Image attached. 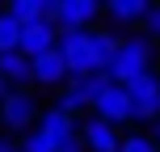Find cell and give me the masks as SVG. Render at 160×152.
Masks as SVG:
<instances>
[{
  "label": "cell",
  "mask_w": 160,
  "mask_h": 152,
  "mask_svg": "<svg viewBox=\"0 0 160 152\" xmlns=\"http://www.w3.org/2000/svg\"><path fill=\"white\" fill-rule=\"evenodd\" d=\"M34 131H42V135L51 139V144H68V139H76V118H68L63 110H55V106H42L38 123H34Z\"/></svg>",
  "instance_id": "cell-11"
},
{
  "label": "cell",
  "mask_w": 160,
  "mask_h": 152,
  "mask_svg": "<svg viewBox=\"0 0 160 152\" xmlns=\"http://www.w3.org/2000/svg\"><path fill=\"white\" fill-rule=\"evenodd\" d=\"M42 114V102L34 89H8L4 102H0V131L4 135H25V131H34V123H38Z\"/></svg>",
  "instance_id": "cell-2"
},
{
  "label": "cell",
  "mask_w": 160,
  "mask_h": 152,
  "mask_svg": "<svg viewBox=\"0 0 160 152\" xmlns=\"http://www.w3.org/2000/svg\"><path fill=\"white\" fill-rule=\"evenodd\" d=\"M131 106H135V127H148L152 118H160V72H143L127 85Z\"/></svg>",
  "instance_id": "cell-5"
},
{
  "label": "cell",
  "mask_w": 160,
  "mask_h": 152,
  "mask_svg": "<svg viewBox=\"0 0 160 152\" xmlns=\"http://www.w3.org/2000/svg\"><path fill=\"white\" fill-rule=\"evenodd\" d=\"M0 80L8 89H30V59L21 51H4L0 55Z\"/></svg>",
  "instance_id": "cell-12"
},
{
  "label": "cell",
  "mask_w": 160,
  "mask_h": 152,
  "mask_svg": "<svg viewBox=\"0 0 160 152\" xmlns=\"http://www.w3.org/2000/svg\"><path fill=\"white\" fill-rule=\"evenodd\" d=\"M55 152H84V148H80V139H68V144H59Z\"/></svg>",
  "instance_id": "cell-22"
},
{
  "label": "cell",
  "mask_w": 160,
  "mask_h": 152,
  "mask_svg": "<svg viewBox=\"0 0 160 152\" xmlns=\"http://www.w3.org/2000/svg\"><path fill=\"white\" fill-rule=\"evenodd\" d=\"M88 114H97V118H105L110 127H118V131H127V127H135V106H131V93H127V85H105V93L93 102V110Z\"/></svg>",
  "instance_id": "cell-3"
},
{
  "label": "cell",
  "mask_w": 160,
  "mask_h": 152,
  "mask_svg": "<svg viewBox=\"0 0 160 152\" xmlns=\"http://www.w3.org/2000/svg\"><path fill=\"white\" fill-rule=\"evenodd\" d=\"M143 131H148V135H152V139H156V144H160V118H152V123H148V127H143Z\"/></svg>",
  "instance_id": "cell-21"
},
{
  "label": "cell",
  "mask_w": 160,
  "mask_h": 152,
  "mask_svg": "<svg viewBox=\"0 0 160 152\" xmlns=\"http://www.w3.org/2000/svg\"><path fill=\"white\" fill-rule=\"evenodd\" d=\"M17 152H55V144L42 131H25V135H17Z\"/></svg>",
  "instance_id": "cell-17"
},
{
  "label": "cell",
  "mask_w": 160,
  "mask_h": 152,
  "mask_svg": "<svg viewBox=\"0 0 160 152\" xmlns=\"http://www.w3.org/2000/svg\"><path fill=\"white\" fill-rule=\"evenodd\" d=\"M97 21H101V4L97 0H59V13H55V30L59 34L97 30Z\"/></svg>",
  "instance_id": "cell-7"
},
{
  "label": "cell",
  "mask_w": 160,
  "mask_h": 152,
  "mask_svg": "<svg viewBox=\"0 0 160 152\" xmlns=\"http://www.w3.org/2000/svg\"><path fill=\"white\" fill-rule=\"evenodd\" d=\"M88 47H93V68L105 76V68H110V55H114V47H118V34L114 30H88Z\"/></svg>",
  "instance_id": "cell-13"
},
{
  "label": "cell",
  "mask_w": 160,
  "mask_h": 152,
  "mask_svg": "<svg viewBox=\"0 0 160 152\" xmlns=\"http://www.w3.org/2000/svg\"><path fill=\"white\" fill-rule=\"evenodd\" d=\"M118 152H160V144L148 135L143 127H127L122 139H118Z\"/></svg>",
  "instance_id": "cell-15"
},
{
  "label": "cell",
  "mask_w": 160,
  "mask_h": 152,
  "mask_svg": "<svg viewBox=\"0 0 160 152\" xmlns=\"http://www.w3.org/2000/svg\"><path fill=\"white\" fill-rule=\"evenodd\" d=\"M55 42H59V30L51 21H30V25H21V38H17V51H21L25 59H38V55H47V51H55Z\"/></svg>",
  "instance_id": "cell-10"
},
{
  "label": "cell",
  "mask_w": 160,
  "mask_h": 152,
  "mask_svg": "<svg viewBox=\"0 0 160 152\" xmlns=\"http://www.w3.org/2000/svg\"><path fill=\"white\" fill-rule=\"evenodd\" d=\"M68 80H72V76H68L59 51H47V55L30 59V89H47V93H55V89H63Z\"/></svg>",
  "instance_id": "cell-8"
},
{
  "label": "cell",
  "mask_w": 160,
  "mask_h": 152,
  "mask_svg": "<svg viewBox=\"0 0 160 152\" xmlns=\"http://www.w3.org/2000/svg\"><path fill=\"white\" fill-rule=\"evenodd\" d=\"M143 13H148V0H110V4H101V21H110L105 30H127L135 34L139 25H143Z\"/></svg>",
  "instance_id": "cell-9"
},
{
  "label": "cell",
  "mask_w": 160,
  "mask_h": 152,
  "mask_svg": "<svg viewBox=\"0 0 160 152\" xmlns=\"http://www.w3.org/2000/svg\"><path fill=\"white\" fill-rule=\"evenodd\" d=\"M4 93H8V85H4V80H0V102H4Z\"/></svg>",
  "instance_id": "cell-23"
},
{
  "label": "cell",
  "mask_w": 160,
  "mask_h": 152,
  "mask_svg": "<svg viewBox=\"0 0 160 152\" xmlns=\"http://www.w3.org/2000/svg\"><path fill=\"white\" fill-rule=\"evenodd\" d=\"M0 13L13 17L17 25H30V21H38V17H42V0H8Z\"/></svg>",
  "instance_id": "cell-16"
},
{
  "label": "cell",
  "mask_w": 160,
  "mask_h": 152,
  "mask_svg": "<svg viewBox=\"0 0 160 152\" xmlns=\"http://www.w3.org/2000/svg\"><path fill=\"white\" fill-rule=\"evenodd\" d=\"M55 51H59V59H63V68H68L72 80H76V76H97V68H93V47H88V30L59 34Z\"/></svg>",
  "instance_id": "cell-4"
},
{
  "label": "cell",
  "mask_w": 160,
  "mask_h": 152,
  "mask_svg": "<svg viewBox=\"0 0 160 152\" xmlns=\"http://www.w3.org/2000/svg\"><path fill=\"white\" fill-rule=\"evenodd\" d=\"M0 152H17V139L4 135V131H0Z\"/></svg>",
  "instance_id": "cell-20"
},
{
  "label": "cell",
  "mask_w": 160,
  "mask_h": 152,
  "mask_svg": "<svg viewBox=\"0 0 160 152\" xmlns=\"http://www.w3.org/2000/svg\"><path fill=\"white\" fill-rule=\"evenodd\" d=\"M139 34H143L148 42H156V47H160V4H148V13H143V25H139Z\"/></svg>",
  "instance_id": "cell-19"
},
{
  "label": "cell",
  "mask_w": 160,
  "mask_h": 152,
  "mask_svg": "<svg viewBox=\"0 0 160 152\" xmlns=\"http://www.w3.org/2000/svg\"><path fill=\"white\" fill-rule=\"evenodd\" d=\"M17 38H21V25L0 13V55H4V51H17Z\"/></svg>",
  "instance_id": "cell-18"
},
{
  "label": "cell",
  "mask_w": 160,
  "mask_h": 152,
  "mask_svg": "<svg viewBox=\"0 0 160 152\" xmlns=\"http://www.w3.org/2000/svg\"><path fill=\"white\" fill-rule=\"evenodd\" d=\"M105 85H110V76H101V72H97V76H76V80H68V89L84 102V110H93V102L105 93Z\"/></svg>",
  "instance_id": "cell-14"
},
{
  "label": "cell",
  "mask_w": 160,
  "mask_h": 152,
  "mask_svg": "<svg viewBox=\"0 0 160 152\" xmlns=\"http://www.w3.org/2000/svg\"><path fill=\"white\" fill-rule=\"evenodd\" d=\"M76 139L84 152H118L122 131L110 127L105 118H97V114H84V118H76Z\"/></svg>",
  "instance_id": "cell-6"
},
{
  "label": "cell",
  "mask_w": 160,
  "mask_h": 152,
  "mask_svg": "<svg viewBox=\"0 0 160 152\" xmlns=\"http://www.w3.org/2000/svg\"><path fill=\"white\" fill-rule=\"evenodd\" d=\"M156 42H148L143 34H118V47H114L110 55V68H105V76L114 80V85H131L135 76L143 72H156Z\"/></svg>",
  "instance_id": "cell-1"
}]
</instances>
